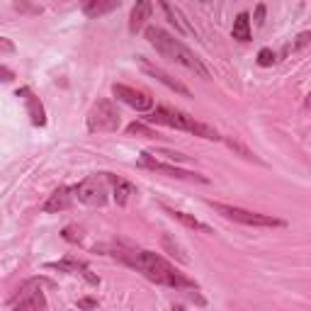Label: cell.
Returning a JSON list of instances; mask_svg holds the SVG:
<instances>
[{"mask_svg":"<svg viewBox=\"0 0 311 311\" xmlns=\"http://www.w3.org/2000/svg\"><path fill=\"white\" fill-rule=\"evenodd\" d=\"M161 246H163V250H165L168 255H173L177 262H183V265H187V262H190V258H187V253L183 250V246H180V243H177L170 234H163Z\"/></svg>","mask_w":311,"mask_h":311,"instance_id":"d6986e66","label":"cell"},{"mask_svg":"<svg viewBox=\"0 0 311 311\" xmlns=\"http://www.w3.org/2000/svg\"><path fill=\"white\" fill-rule=\"evenodd\" d=\"M139 66H141V71L144 73H149V75H153L156 80H161L163 85L165 87H170V90H175V93H180V95H185V98H190V90H187L180 80H175L173 75H168L165 71H163L161 66H156V63H151V61H146L144 56H139Z\"/></svg>","mask_w":311,"mask_h":311,"instance_id":"30bf717a","label":"cell"},{"mask_svg":"<svg viewBox=\"0 0 311 311\" xmlns=\"http://www.w3.org/2000/svg\"><path fill=\"white\" fill-rule=\"evenodd\" d=\"M151 13H153V3L151 0H137L134 8H131V15H129V32L137 34L139 29H144L146 22L151 20Z\"/></svg>","mask_w":311,"mask_h":311,"instance_id":"5bb4252c","label":"cell"},{"mask_svg":"<svg viewBox=\"0 0 311 311\" xmlns=\"http://www.w3.org/2000/svg\"><path fill=\"white\" fill-rule=\"evenodd\" d=\"M44 285H51L49 280L44 277H32L20 285L15 299L10 301V309L15 311H39V309H47V299H44V292L41 287Z\"/></svg>","mask_w":311,"mask_h":311,"instance_id":"277c9868","label":"cell"},{"mask_svg":"<svg viewBox=\"0 0 311 311\" xmlns=\"http://www.w3.org/2000/svg\"><path fill=\"white\" fill-rule=\"evenodd\" d=\"M214 207V212H219L224 219L238 221V224L246 226H285L282 219H275L268 214H258V212H248V209H241V207H231V204H221V202H209Z\"/></svg>","mask_w":311,"mask_h":311,"instance_id":"52a82bcc","label":"cell"},{"mask_svg":"<svg viewBox=\"0 0 311 311\" xmlns=\"http://www.w3.org/2000/svg\"><path fill=\"white\" fill-rule=\"evenodd\" d=\"M0 44H3V51H13V44L8 39H0Z\"/></svg>","mask_w":311,"mask_h":311,"instance_id":"f546056e","label":"cell"},{"mask_svg":"<svg viewBox=\"0 0 311 311\" xmlns=\"http://www.w3.org/2000/svg\"><path fill=\"white\" fill-rule=\"evenodd\" d=\"M146 39H149V44L161 54L163 59L185 66L187 71L197 73L199 78H209V71H207L204 63L195 56V51H190L180 39H175L173 34H168L165 29H161V27H146Z\"/></svg>","mask_w":311,"mask_h":311,"instance_id":"7a4b0ae2","label":"cell"},{"mask_svg":"<svg viewBox=\"0 0 311 311\" xmlns=\"http://www.w3.org/2000/svg\"><path fill=\"white\" fill-rule=\"evenodd\" d=\"M122 0H80V10L87 15V17H102V15L112 13L114 8H119Z\"/></svg>","mask_w":311,"mask_h":311,"instance_id":"9a60e30c","label":"cell"},{"mask_svg":"<svg viewBox=\"0 0 311 311\" xmlns=\"http://www.w3.org/2000/svg\"><path fill=\"white\" fill-rule=\"evenodd\" d=\"M231 37L236 41H250L253 32H250V15L248 13H238L236 20H234V27H231Z\"/></svg>","mask_w":311,"mask_h":311,"instance_id":"e0dca14e","label":"cell"},{"mask_svg":"<svg viewBox=\"0 0 311 311\" xmlns=\"http://www.w3.org/2000/svg\"><path fill=\"white\" fill-rule=\"evenodd\" d=\"M165 212L173 216L175 221H180L183 226H187V229H195V231H202V234H212V229L207 224H202L199 219H195V216H190V214H185V212H177V209H168V207H163Z\"/></svg>","mask_w":311,"mask_h":311,"instance_id":"ac0fdd59","label":"cell"},{"mask_svg":"<svg viewBox=\"0 0 311 311\" xmlns=\"http://www.w3.org/2000/svg\"><path fill=\"white\" fill-rule=\"evenodd\" d=\"M146 122H151V124H161V126H170V129H180V131H190V134L207 139V141H221V139H224L214 126L202 124V122H197L195 117L180 112V110H173V107H163V105L161 107H156V110L146 117Z\"/></svg>","mask_w":311,"mask_h":311,"instance_id":"3957f363","label":"cell"},{"mask_svg":"<svg viewBox=\"0 0 311 311\" xmlns=\"http://www.w3.org/2000/svg\"><path fill=\"white\" fill-rule=\"evenodd\" d=\"M107 180H110V185H112L114 202H117L119 207H124L126 202H129V197L137 192V187L131 185L129 180H124V177H117V175H112V173H107Z\"/></svg>","mask_w":311,"mask_h":311,"instance_id":"2e32d148","label":"cell"},{"mask_svg":"<svg viewBox=\"0 0 311 311\" xmlns=\"http://www.w3.org/2000/svg\"><path fill=\"white\" fill-rule=\"evenodd\" d=\"M0 75H3V80H5V83H10V80H13V71H10L8 66H0Z\"/></svg>","mask_w":311,"mask_h":311,"instance_id":"f1b7e54d","label":"cell"},{"mask_svg":"<svg viewBox=\"0 0 311 311\" xmlns=\"http://www.w3.org/2000/svg\"><path fill=\"white\" fill-rule=\"evenodd\" d=\"M78 309H98V299H78Z\"/></svg>","mask_w":311,"mask_h":311,"instance_id":"83f0119b","label":"cell"},{"mask_svg":"<svg viewBox=\"0 0 311 311\" xmlns=\"http://www.w3.org/2000/svg\"><path fill=\"white\" fill-rule=\"evenodd\" d=\"M202 3H209V0H202Z\"/></svg>","mask_w":311,"mask_h":311,"instance_id":"1f68e13d","label":"cell"},{"mask_svg":"<svg viewBox=\"0 0 311 311\" xmlns=\"http://www.w3.org/2000/svg\"><path fill=\"white\" fill-rule=\"evenodd\" d=\"M17 98L25 100V107H27V114H29V119H32V124L34 126H44L47 124V112H44V105H41V100L29 90V87H20L17 90Z\"/></svg>","mask_w":311,"mask_h":311,"instance_id":"7c38bea8","label":"cell"},{"mask_svg":"<svg viewBox=\"0 0 311 311\" xmlns=\"http://www.w3.org/2000/svg\"><path fill=\"white\" fill-rule=\"evenodd\" d=\"M306 107H311V93L306 95Z\"/></svg>","mask_w":311,"mask_h":311,"instance_id":"4dcf8cb0","label":"cell"},{"mask_svg":"<svg viewBox=\"0 0 311 311\" xmlns=\"http://www.w3.org/2000/svg\"><path fill=\"white\" fill-rule=\"evenodd\" d=\"M253 20H255V27L265 25V3H258V5H255V15H253Z\"/></svg>","mask_w":311,"mask_h":311,"instance_id":"484cf974","label":"cell"},{"mask_svg":"<svg viewBox=\"0 0 311 311\" xmlns=\"http://www.w3.org/2000/svg\"><path fill=\"white\" fill-rule=\"evenodd\" d=\"M107 173H100V175H87L85 180H80L78 185L73 187L75 197L78 202H83L87 207H105L107 204V195H110V190H107Z\"/></svg>","mask_w":311,"mask_h":311,"instance_id":"5b68a950","label":"cell"},{"mask_svg":"<svg viewBox=\"0 0 311 311\" xmlns=\"http://www.w3.org/2000/svg\"><path fill=\"white\" fill-rule=\"evenodd\" d=\"M126 131H129V134H141V137H156V131H153V129H149L146 124H141V122L129 124V126H126Z\"/></svg>","mask_w":311,"mask_h":311,"instance_id":"7402d4cb","label":"cell"},{"mask_svg":"<svg viewBox=\"0 0 311 311\" xmlns=\"http://www.w3.org/2000/svg\"><path fill=\"white\" fill-rule=\"evenodd\" d=\"M275 59H277V56H275V51H273V49H260V51H258V63H260L262 68L273 66Z\"/></svg>","mask_w":311,"mask_h":311,"instance_id":"603a6c76","label":"cell"},{"mask_svg":"<svg viewBox=\"0 0 311 311\" xmlns=\"http://www.w3.org/2000/svg\"><path fill=\"white\" fill-rule=\"evenodd\" d=\"M61 236L68 241V243H80L83 241V229L80 226H66L61 231Z\"/></svg>","mask_w":311,"mask_h":311,"instance_id":"44dd1931","label":"cell"},{"mask_svg":"<svg viewBox=\"0 0 311 311\" xmlns=\"http://www.w3.org/2000/svg\"><path fill=\"white\" fill-rule=\"evenodd\" d=\"M158 156H165L168 161H173V163H185L187 161L185 153H180V151H170V149H161L158 151Z\"/></svg>","mask_w":311,"mask_h":311,"instance_id":"cb8c5ba5","label":"cell"},{"mask_svg":"<svg viewBox=\"0 0 311 311\" xmlns=\"http://www.w3.org/2000/svg\"><path fill=\"white\" fill-rule=\"evenodd\" d=\"M112 255L119 262H124L126 268L141 273L146 280L156 282L163 287H173V289H192L195 280H190L185 273H180L173 262H168L163 255L153 253V250L144 248H126V246H117L112 250Z\"/></svg>","mask_w":311,"mask_h":311,"instance_id":"6da1fadb","label":"cell"},{"mask_svg":"<svg viewBox=\"0 0 311 311\" xmlns=\"http://www.w3.org/2000/svg\"><path fill=\"white\" fill-rule=\"evenodd\" d=\"M306 44H311V29L309 32H301L297 37V41H294V49H304Z\"/></svg>","mask_w":311,"mask_h":311,"instance_id":"4316f807","label":"cell"},{"mask_svg":"<svg viewBox=\"0 0 311 311\" xmlns=\"http://www.w3.org/2000/svg\"><path fill=\"white\" fill-rule=\"evenodd\" d=\"M112 95L117 100H122L124 105L129 107H134L137 112H146L153 107V98H151L149 93H144V90H137V87H129L124 83H114L112 85Z\"/></svg>","mask_w":311,"mask_h":311,"instance_id":"9c48e42d","label":"cell"},{"mask_svg":"<svg viewBox=\"0 0 311 311\" xmlns=\"http://www.w3.org/2000/svg\"><path fill=\"white\" fill-rule=\"evenodd\" d=\"M224 141H226V146L234 151V153H238L241 158H246V161H258V158H255V153H253L246 144H241L236 137H224Z\"/></svg>","mask_w":311,"mask_h":311,"instance_id":"ffe728a7","label":"cell"},{"mask_svg":"<svg viewBox=\"0 0 311 311\" xmlns=\"http://www.w3.org/2000/svg\"><path fill=\"white\" fill-rule=\"evenodd\" d=\"M49 268L51 270H61V273H71V275H80V277H85L90 285H100V277L98 275H93L90 273V268H87L85 262H80V260H75V258H63V260L59 262H49Z\"/></svg>","mask_w":311,"mask_h":311,"instance_id":"4fadbf2b","label":"cell"},{"mask_svg":"<svg viewBox=\"0 0 311 311\" xmlns=\"http://www.w3.org/2000/svg\"><path fill=\"white\" fill-rule=\"evenodd\" d=\"M161 8L165 10V15H168V22H170V25H175V29H180V32H183V25L177 22V15L173 13V8H170V5H168L165 0H161Z\"/></svg>","mask_w":311,"mask_h":311,"instance_id":"d4e9b609","label":"cell"},{"mask_svg":"<svg viewBox=\"0 0 311 311\" xmlns=\"http://www.w3.org/2000/svg\"><path fill=\"white\" fill-rule=\"evenodd\" d=\"M75 197V192H73V187H56L54 192L49 195V199L41 204V212H47V214H56V212H63V209H68L71 207V202H73Z\"/></svg>","mask_w":311,"mask_h":311,"instance_id":"8fae6325","label":"cell"},{"mask_svg":"<svg viewBox=\"0 0 311 311\" xmlns=\"http://www.w3.org/2000/svg\"><path fill=\"white\" fill-rule=\"evenodd\" d=\"M139 168L156 170V173H165V175H170V177H180V180H197V183H207V177H204V175L192 173V170H183V168H177V165H170V163L156 161V158L151 156L149 151H144V153H141V158H139Z\"/></svg>","mask_w":311,"mask_h":311,"instance_id":"ba28073f","label":"cell"},{"mask_svg":"<svg viewBox=\"0 0 311 311\" xmlns=\"http://www.w3.org/2000/svg\"><path fill=\"white\" fill-rule=\"evenodd\" d=\"M87 129L90 131H117L119 129V112L112 100H98L87 112Z\"/></svg>","mask_w":311,"mask_h":311,"instance_id":"8992f818","label":"cell"}]
</instances>
